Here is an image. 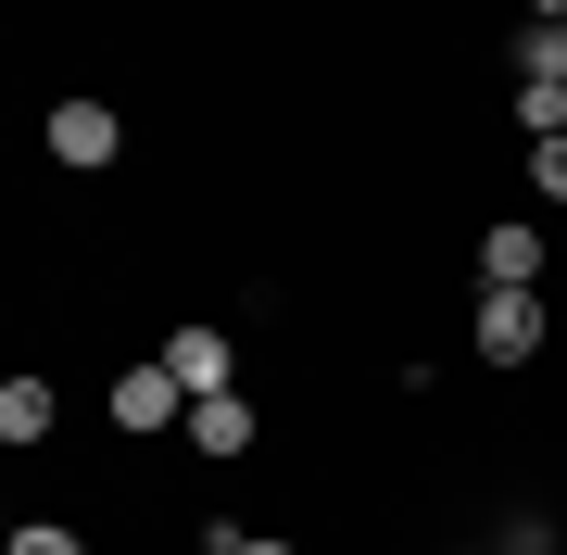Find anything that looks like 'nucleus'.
I'll return each mask as SVG.
<instances>
[{
	"instance_id": "obj_10",
	"label": "nucleus",
	"mask_w": 567,
	"mask_h": 555,
	"mask_svg": "<svg viewBox=\"0 0 567 555\" xmlns=\"http://www.w3.org/2000/svg\"><path fill=\"white\" fill-rule=\"evenodd\" d=\"M13 555H89V543L63 531V517H25V531H13Z\"/></svg>"
},
{
	"instance_id": "obj_2",
	"label": "nucleus",
	"mask_w": 567,
	"mask_h": 555,
	"mask_svg": "<svg viewBox=\"0 0 567 555\" xmlns=\"http://www.w3.org/2000/svg\"><path fill=\"white\" fill-rule=\"evenodd\" d=\"M114 430H189V379L164 367V353H152V367H126V379H114Z\"/></svg>"
},
{
	"instance_id": "obj_8",
	"label": "nucleus",
	"mask_w": 567,
	"mask_h": 555,
	"mask_svg": "<svg viewBox=\"0 0 567 555\" xmlns=\"http://www.w3.org/2000/svg\"><path fill=\"white\" fill-rule=\"evenodd\" d=\"M517 76H555L567 89V25H529V39H517Z\"/></svg>"
},
{
	"instance_id": "obj_1",
	"label": "nucleus",
	"mask_w": 567,
	"mask_h": 555,
	"mask_svg": "<svg viewBox=\"0 0 567 555\" xmlns=\"http://www.w3.org/2000/svg\"><path fill=\"white\" fill-rule=\"evenodd\" d=\"M543 353V290H480V367H529Z\"/></svg>"
},
{
	"instance_id": "obj_9",
	"label": "nucleus",
	"mask_w": 567,
	"mask_h": 555,
	"mask_svg": "<svg viewBox=\"0 0 567 555\" xmlns=\"http://www.w3.org/2000/svg\"><path fill=\"white\" fill-rule=\"evenodd\" d=\"M529 189H543V203H567V126H555V140H529Z\"/></svg>"
},
{
	"instance_id": "obj_3",
	"label": "nucleus",
	"mask_w": 567,
	"mask_h": 555,
	"mask_svg": "<svg viewBox=\"0 0 567 555\" xmlns=\"http://www.w3.org/2000/svg\"><path fill=\"white\" fill-rule=\"evenodd\" d=\"M114 152H126L114 102H63V114H51V165H76V177H89V165H114Z\"/></svg>"
},
{
	"instance_id": "obj_11",
	"label": "nucleus",
	"mask_w": 567,
	"mask_h": 555,
	"mask_svg": "<svg viewBox=\"0 0 567 555\" xmlns=\"http://www.w3.org/2000/svg\"><path fill=\"white\" fill-rule=\"evenodd\" d=\"M227 555H290V543H278V531H240V543H227Z\"/></svg>"
},
{
	"instance_id": "obj_4",
	"label": "nucleus",
	"mask_w": 567,
	"mask_h": 555,
	"mask_svg": "<svg viewBox=\"0 0 567 555\" xmlns=\"http://www.w3.org/2000/svg\"><path fill=\"white\" fill-rule=\"evenodd\" d=\"M189 442H203L215 467H240V454H252V404H240V391H189Z\"/></svg>"
},
{
	"instance_id": "obj_7",
	"label": "nucleus",
	"mask_w": 567,
	"mask_h": 555,
	"mask_svg": "<svg viewBox=\"0 0 567 555\" xmlns=\"http://www.w3.org/2000/svg\"><path fill=\"white\" fill-rule=\"evenodd\" d=\"M0 442H51V379H0Z\"/></svg>"
},
{
	"instance_id": "obj_12",
	"label": "nucleus",
	"mask_w": 567,
	"mask_h": 555,
	"mask_svg": "<svg viewBox=\"0 0 567 555\" xmlns=\"http://www.w3.org/2000/svg\"><path fill=\"white\" fill-rule=\"evenodd\" d=\"M529 25H567V0H529Z\"/></svg>"
},
{
	"instance_id": "obj_6",
	"label": "nucleus",
	"mask_w": 567,
	"mask_h": 555,
	"mask_svg": "<svg viewBox=\"0 0 567 555\" xmlns=\"http://www.w3.org/2000/svg\"><path fill=\"white\" fill-rule=\"evenodd\" d=\"M164 367H177L189 391H227V379H240V367H227V329H177V341H164Z\"/></svg>"
},
{
	"instance_id": "obj_5",
	"label": "nucleus",
	"mask_w": 567,
	"mask_h": 555,
	"mask_svg": "<svg viewBox=\"0 0 567 555\" xmlns=\"http://www.w3.org/2000/svg\"><path fill=\"white\" fill-rule=\"evenodd\" d=\"M480 278L492 290H529V278H543V240H529V227H480Z\"/></svg>"
}]
</instances>
